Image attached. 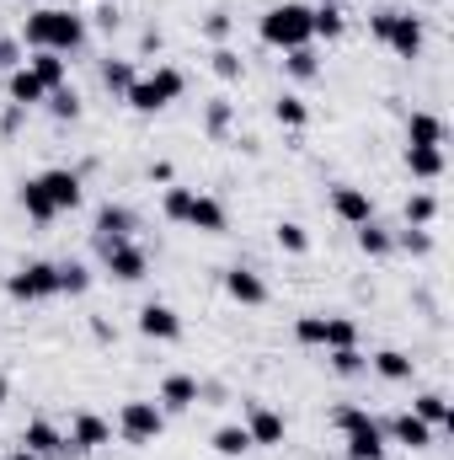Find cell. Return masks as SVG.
I'll use <instances>...</instances> for the list:
<instances>
[{"label": "cell", "mask_w": 454, "mask_h": 460, "mask_svg": "<svg viewBox=\"0 0 454 460\" xmlns=\"http://www.w3.org/2000/svg\"><path fill=\"white\" fill-rule=\"evenodd\" d=\"M22 43L27 49H48V54H75L81 43H86V16H75V11H59V5H43V11H32L27 22H22Z\"/></svg>", "instance_id": "obj_1"}, {"label": "cell", "mask_w": 454, "mask_h": 460, "mask_svg": "<svg viewBox=\"0 0 454 460\" xmlns=\"http://www.w3.org/2000/svg\"><path fill=\"white\" fill-rule=\"evenodd\" d=\"M257 38L267 43V49H310L316 43V32H310V5H300V0H284V5H267L262 11V22H257Z\"/></svg>", "instance_id": "obj_2"}, {"label": "cell", "mask_w": 454, "mask_h": 460, "mask_svg": "<svg viewBox=\"0 0 454 460\" xmlns=\"http://www.w3.org/2000/svg\"><path fill=\"white\" fill-rule=\"evenodd\" d=\"M369 32H374L396 59H417L423 43H428V27H423L417 11H374V16H369Z\"/></svg>", "instance_id": "obj_3"}, {"label": "cell", "mask_w": 454, "mask_h": 460, "mask_svg": "<svg viewBox=\"0 0 454 460\" xmlns=\"http://www.w3.org/2000/svg\"><path fill=\"white\" fill-rule=\"evenodd\" d=\"M182 92H188V75H182L177 65H161L155 75H139V81L123 92V102H128L134 113H161V108H171Z\"/></svg>", "instance_id": "obj_4"}, {"label": "cell", "mask_w": 454, "mask_h": 460, "mask_svg": "<svg viewBox=\"0 0 454 460\" xmlns=\"http://www.w3.org/2000/svg\"><path fill=\"white\" fill-rule=\"evenodd\" d=\"M332 423L347 434V460H385V450H390V445H385V429H380L363 407H337Z\"/></svg>", "instance_id": "obj_5"}, {"label": "cell", "mask_w": 454, "mask_h": 460, "mask_svg": "<svg viewBox=\"0 0 454 460\" xmlns=\"http://www.w3.org/2000/svg\"><path fill=\"white\" fill-rule=\"evenodd\" d=\"M166 434V412H161V402H123L118 407V439L123 445H155Z\"/></svg>", "instance_id": "obj_6"}, {"label": "cell", "mask_w": 454, "mask_h": 460, "mask_svg": "<svg viewBox=\"0 0 454 460\" xmlns=\"http://www.w3.org/2000/svg\"><path fill=\"white\" fill-rule=\"evenodd\" d=\"M5 295H11V300H27V305L54 300V295H59V262H27V268H16V273L5 279Z\"/></svg>", "instance_id": "obj_7"}, {"label": "cell", "mask_w": 454, "mask_h": 460, "mask_svg": "<svg viewBox=\"0 0 454 460\" xmlns=\"http://www.w3.org/2000/svg\"><path fill=\"white\" fill-rule=\"evenodd\" d=\"M97 252H102V262H108V273H113L118 284H139L150 273V257L134 241H97Z\"/></svg>", "instance_id": "obj_8"}, {"label": "cell", "mask_w": 454, "mask_h": 460, "mask_svg": "<svg viewBox=\"0 0 454 460\" xmlns=\"http://www.w3.org/2000/svg\"><path fill=\"white\" fill-rule=\"evenodd\" d=\"M65 439H70V450H81V456H86V450H102V445H113V423L97 418V412H75Z\"/></svg>", "instance_id": "obj_9"}, {"label": "cell", "mask_w": 454, "mask_h": 460, "mask_svg": "<svg viewBox=\"0 0 454 460\" xmlns=\"http://www.w3.org/2000/svg\"><path fill=\"white\" fill-rule=\"evenodd\" d=\"M332 215H337L342 226H369V220H374V199H369V193H363V188H347V182H337V188H332Z\"/></svg>", "instance_id": "obj_10"}, {"label": "cell", "mask_w": 454, "mask_h": 460, "mask_svg": "<svg viewBox=\"0 0 454 460\" xmlns=\"http://www.w3.org/2000/svg\"><path fill=\"white\" fill-rule=\"evenodd\" d=\"M22 450H32L38 460H59L65 450H70V439H65L48 418H32V423L22 429Z\"/></svg>", "instance_id": "obj_11"}, {"label": "cell", "mask_w": 454, "mask_h": 460, "mask_svg": "<svg viewBox=\"0 0 454 460\" xmlns=\"http://www.w3.org/2000/svg\"><path fill=\"white\" fill-rule=\"evenodd\" d=\"M38 182H43V193L54 199V209H59V215H65V209H81V199H86V188H81V172H65V166H54V172H43Z\"/></svg>", "instance_id": "obj_12"}, {"label": "cell", "mask_w": 454, "mask_h": 460, "mask_svg": "<svg viewBox=\"0 0 454 460\" xmlns=\"http://www.w3.org/2000/svg\"><path fill=\"white\" fill-rule=\"evenodd\" d=\"M139 332H144L150 343H177V338H182V316H177L171 305L150 300V305L139 311Z\"/></svg>", "instance_id": "obj_13"}, {"label": "cell", "mask_w": 454, "mask_h": 460, "mask_svg": "<svg viewBox=\"0 0 454 460\" xmlns=\"http://www.w3.org/2000/svg\"><path fill=\"white\" fill-rule=\"evenodd\" d=\"M225 295L235 305H267V284H262V273L257 268H225Z\"/></svg>", "instance_id": "obj_14"}, {"label": "cell", "mask_w": 454, "mask_h": 460, "mask_svg": "<svg viewBox=\"0 0 454 460\" xmlns=\"http://www.w3.org/2000/svg\"><path fill=\"white\" fill-rule=\"evenodd\" d=\"M198 391H204L198 375H166L155 402H161V412H188V407H198Z\"/></svg>", "instance_id": "obj_15"}, {"label": "cell", "mask_w": 454, "mask_h": 460, "mask_svg": "<svg viewBox=\"0 0 454 460\" xmlns=\"http://www.w3.org/2000/svg\"><path fill=\"white\" fill-rule=\"evenodd\" d=\"M380 429H385L396 445H406V450H428V445H433V434H439V429H428L417 412H396V418H390V423H380Z\"/></svg>", "instance_id": "obj_16"}, {"label": "cell", "mask_w": 454, "mask_h": 460, "mask_svg": "<svg viewBox=\"0 0 454 460\" xmlns=\"http://www.w3.org/2000/svg\"><path fill=\"white\" fill-rule=\"evenodd\" d=\"M246 434H251V445H284V418L267 402H251L246 407Z\"/></svg>", "instance_id": "obj_17"}, {"label": "cell", "mask_w": 454, "mask_h": 460, "mask_svg": "<svg viewBox=\"0 0 454 460\" xmlns=\"http://www.w3.org/2000/svg\"><path fill=\"white\" fill-rule=\"evenodd\" d=\"M27 70L43 81V92H59V86H70V59L65 54H48V49H32V59H27Z\"/></svg>", "instance_id": "obj_18"}, {"label": "cell", "mask_w": 454, "mask_h": 460, "mask_svg": "<svg viewBox=\"0 0 454 460\" xmlns=\"http://www.w3.org/2000/svg\"><path fill=\"white\" fill-rule=\"evenodd\" d=\"M406 172L417 177V182H439L444 177V145H406Z\"/></svg>", "instance_id": "obj_19"}, {"label": "cell", "mask_w": 454, "mask_h": 460, "mask_svg": "<svg viewBox=\"0 0 454 460\" xmlns=\"http://www.w3.org/2000/svg\"><path fill=\"white\" fill-rule=\"evenodd\" d=\"M188 226H193V230H204V235H225L230 215H225V204H220V199H209V193H193Z\"/></svg>", "instance_id": "obj_20"}, {"label": "cell", "mask_w": 454, "mask_h": 460, "mask_svg": "<svg viewBox=\"0 0 454 460\" xmlns=\"http://www.w3.org/2000/svg\"><path fill=\"white\" fill-rule=\"evenodd\" d=\"M16 199H22V209H27V220H32V226H54V220H59V209H54V199L43 193V182H38V177H27V182L16 188Z\"/></svg>", "instance_id": "obj_21"}, {"label": "cell", "mask_w": 454, "mask_h": 460, "mask_svg": "<svg viewBox=\"0 0 454 460\" xmlns=\"http://www.w3.org/2000/svg\"><path fill=\"white\" fill-rule=\"evenodd\" d=\"M5 92H11V108H22V113H27V108H38V102L48 97V92H43V81H38V75H32L27 65H16V70H11Z\"/></svg>", "instance_id": "obj_22"}, {"label": "cell", "mask_w": 454, "mask_h": 460, "mask_svg": "<svg viewBox=\"0 0 454 460\" xmlns=\"http://www.w3.org/2000/svg\"><path fill=\"white\" fill-rule=\"evenodd\" d=\"M128 235H134V209L102 204V215H97V241H128Z\"/></svg>", "instance_id": "obj_23"}, {"label": "cell", "mask_w": 454, "mask_h": 460, "mask_svg": "<svg viewBox=\"0 0 454 460\" xmlns=\"http://www.w3.org/2000/svg\"><path fill=\"white\" fill-rule=\"evenodd\" d=\"M412 412H417L428 429H454V412H450V396H444V391H423V396L412 402Z\"/></svg>", "instance_id": "obj_24"}, {"label": "cell", "mask_w": 454, "mask_h": 460, "mask_svg": "<svg viewBox=\"0 0 454 460\" xmlns=\"http://www.w3.org/2000/svg\"><path fill=\"white\" fill-rule=\"evenodd\" d=\"M406 145H444V118L439 113H412L406 118Z\"/></svg>", "instance_id": "obj_25"}, {"label": "cell", "mask_w": 454, "mask_h": 460, "mask_svg": "<svg viewBox=\"0 0 454 460\" xmlns=\"http://www.w3.org/2000/svg\"><path fill=\"white\" fill-rule=\"evenodd\" d=\"M369 369H374L380 380H412V358H406L401 348H380V353L369 358Z\"/></svg>", "instance_id": "obj_26"}, {"label": "cell", "mask_w": 454, "mask_h": 460, "mask_svg": "<svg viewBox=\"0 0 454 460\" xmlns=\"http://www.w3.org/2000/svg\"><path fill=\"white\" fill-rule=\"evenodd\" d=\"M342 27H347V16H342V5H332V0H321V5H310V32L316 38H342Z\"/></svg>", "instance_id": "obj_27"}, {"label": "cell", "mask_w": 454, "mask_h": 460, "mask_svg": "<svg viewBox=\"0 0 454 460\" xmlns=\"http://www.w3.org/2000/svg\"><path fill=\"white\" fill-rule=\"evenodd\" d=\"M214 450L225 460H240L251 450V434H246V423H225V429H214Z\"/></svg>", "instance_id": "obj_28"}, {"label": "cell", "mask_w": 454, "mask_h": 460, "mask_svg": "<svg viewBox=\"0 0 454 460\" xmlns=\"http://www.w3.org/2000/svg\"><path fill=\"white\" fill-rule=\"evenodd\" d=\"M358 252H363V257H390V252H396V235L369 220V226H358Z\"/></svg>", "instance_id": "obj_29"}, {"label": "cell", "mask_w": 454, "mask_h": 460, "mask_svg": "<svg viewBox=\"0 0 454 460\" xmlns=\"http://www.w3.org/2000/svg\"><path fill=\"white\" fill-rule=\"evenodd\" d=\"M134 81H139V70H134V59H108V65H102V86H108L113 97H123V92H128Z\"/></svg>", "instance_id": "obj_30"}, {"label": "cell", "mask_w": 454, "mask_h": 460, "mask_svg": "<svg viewBox=\"0 0 454 460\" xmlns=\"http://www.w3.org/2000/svg\"><path fill=\"white\" fill-rule=\"evenodd\" d=\"M273 235H278V246H284L289 257H305V252H310V230L300 226V220H278Z\"/></svg>", "instance_id": "obj_31"}, {"label": "cell", "mask_w": 454, "mask_h": 460, "mask_svg": "<svg viewBox=\"0 0 454 460\" xmlns=\"http://www.w3.org/2000/svg\"><path fill=\"white\" fill-rule=\"evenodd\" d=\"M43 108L54 118H70V123H75V118H81V92H75V86H59V92L43 97Z\"/></svg>", "instance_id": "obj_32"}, {"label": "cell", "mask_w": 454, "mask_h": 460, "mask_svg": "<svg viewBox=\"0 0 454 460\" xmlns=\"http://www.w3.org/2000/svg\"><path fill=\"white\" fill-rule=\"evenodd\" d=\"M188 209H193V188H166V199H161V215H166L171 226H188Z\"/></svg>", "instance_id": "obj_33"}, {"label": "cell", "mask_w": 454, "mask_h": 460, "mask_svg": "<svg viewBox=\"0 0 454 460\" xmlns=\"http://www.w3.org/2000/svg\"><path fill=\"white\" fill-rule=\"evenodd\" d=\"M92 289V268L86 262H59V295H86Z\"/></svg>", "instance_id": "obj_34"}, {"label": "cell", "mask_w": 454, "mask_h": 460, "mask_svg": "<svg viewBox=\"0 0 454 460\" xmlns=\"http://www.w3.org/2000/svg\"><path fill=\"white\" fill-rule=\"evenodd\" d=\"M327 353L332 348H358V322H347V316H327Z\"/></svg>", "instance_id": "obj_35"}, {"label": "cell", "mask_w": 454, "mask_h": 460, "mask_svg": "<svg viewBox=\"0 0 454 460\" xmlns=\"http://www.w3.org/2000/svg\"><path fill=\"white\" fill-rule=\"evenodd\" d=\"M273 118H278L284 128H305V123H310V108H305V97H278V102H273Z\"/></svg>", "instance_id": "obj_36"}, {"label": "cell", "mask_w": 454, "mask_h": 460, "mask_svg": "<svg viewBox=\"0 0 454 460\" xmlns=\"http://www.w3.org/2000/svg\"><path fill=\"white\" fill-rule=\"evenodd\" d=\"M369 369V358L358 353V348H332V375H342V380H358Z\"/></svg>", "instance_id": "obj_37"}, {"label": "cell", "mask_w": 454, "mask_h": 460, "mask_svg": "<svg viewBox=\"0 0 454 460\" xmlns=\"http://www.w3.org/2000/svg\"><path fill=\"white\" fill-rule=\"evenodd\" d=\"M284 65H289V75H294V81H316V75H321L316 49H289V59H284Z\"/></svg>", "instance_id": "obj_38"}, {"label": "cell", "mask_w": 454, "mask_h": 460, "mask_svg": "<svg viewBox=\"0 0 454 460\" xmlns=\"http://www.w3.org/2000/svg\"><path fill=\"white\" fill-rule=\"evenodd\" d=\"M439 220V199L433 193H412L406 199V226H433Z\"/></svg>", "instance_id": "obj_39"}, {"label": "cell", "mask_w": 454, "mask_h": 460, "mask_svg": "<svg viewBox=\"0 0 454 460\" xmlns=\"http://www.w3.org/2000/svg\"><path fill=\"white\" fill-rule=\"evenodd\" d=\"M294 343L321 348L327 343V316H300V322H294Z\"/></svg>", "instance_id": "obj_40"}, {"label": "cell", "mask_w": 454, "mask_h": 460, "mask_svg": "<svg viewBox=\"0 0 454 460\" xmlns=\"http://www.w3.org/2000/svg\"><path fill=\"white\" fill-rule=\"evenodd\" d=\"M396 246L412 252V257H428V252H433V235H428V226H406L401 235H396Z\"/></svg>", "instance_id": "obj_41"}, {"label": "cell", "mask_w": 454, "mask_h": 460, "mask_svg": "<svg viewBox=\"0 0 454 460\" xmlns=\"http://www.w3.org/2000/svg\"><path fill=\"white\" fill-rule=\"evenodd\" d=\"M209 65H214V75H220V81H240V75H246V65H240V54H235V49H214V54H209Z\"/></svg>", "instance_id": "obj_42"}, {"label": "cell", "mask_w": 454, "mask_h": 460, "mask_svg": "<svg viewBox=\"0 0 454 460\" xmlns=\"http://www.w3.org/2000/svg\"><path fill=\"white\" fill-rule=\"evenodd\" d=\"M204 128H209V139H220L230 128V102L220 97V102H209V118H204Z\"/></svg>", "instance_id": "obj_43"}, {"label": "cell", "mask_w": 454, "mask_h": 460, "mask_svg": "<svg viewBox=\"0 0 454 460\" xmlns=\"http://www.w3.org/2000/svg\"><path fill=\"white\" fill-rule=\"evenodd\" d=\"M16 65H22V49L11 38H0V70H16Z\"/></svg>", "instance_id": "obj_44"}, {"label": "cell", "mask_w": 454, "mask_h": 460, "mask_svg": "<svg viewBox=\"0 0 454 460\" xmlns=\"http://www.w3.org/2000/svg\"><path fill=\"white\" fill-rule=\"evenodd\" d=\"M204 32H209V38H225V32H230V16H225V11H214V16L204 22Z\"/></svg>", "instance_id": "obj_45"}, {"label": "cell", "mask_w": 454, "mask_h": 460, "mask_svg": "<svg viewBox=\"0 0 454 460\" xmlns=\"http://www.w3.org/2000/svg\"><path fill=\"white\" fill-rule=\"evenodd\" d=\"M92 16H97V27H102V32H113V27H118V5H97Z\"/></svg>", "instance_id": "obj_46"}, {"label": "cell", "mask_w": 454, "mask_h": 460, "mask_svg": "<svg viewBox=\"0 0 454 460\" xmlns=\"http://www.w3.org/2000/svg\"><path fill=\"white\" fill-rule=\"evenodd\" d=\"M5 460H38V456H32V450H22V445H16V450H11V456H5Z\"/></svg>", "instance_id": "obj_47"}, {"label": "cell", "mask_w": 454, "mask_h": 460, "mask_svg": "<svg viewBox=\"0 0 454 460\" xmlns=\"http://www.w3.org/2000/svg\"><path fill=\"white\" fill-rule=\"evenodd\" d=\"M5 396H11V385H5V375H0V407H5Z\"/></svg>", "instance_id": "obj_48"}, {"label": "cell", "mask_w": 454, "mask_h": 460, "mask_svg": "<svg viewBox=\"0 0 454 460\" xmlns=\"http://www.w3.org/2000/svg\"><path fill=\"white\" fill-rule=\"evenodd\" d=\"M332 5H342V0H332Z\"/></svg>", "instance_id": "obj_49"}]
</instances>
